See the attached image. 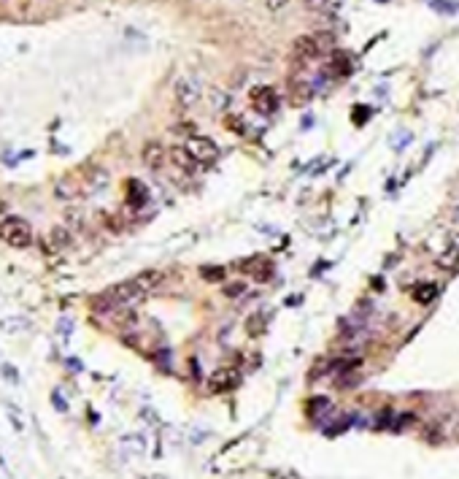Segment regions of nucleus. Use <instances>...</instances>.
Instances as JSON below:
<instances>
[{
	"label": "nucleus",
	"instance_id": "nucleus-14",
	"mask_svg": "<svg viewBox=\"0 0 459 479\" xmlns=\"http://www.w3.org/2000/svg\"><path fill=\"white\" fill-rule=\"evenodd\" d=\"M435 295H437L435 282H422L419 287H413V301L419 303V306H430V303L435 301Z\"/></svg>",
	"mask_w": 459,
	"mask_h": 479
},
{
	"label": "nucleus",
	"instance_id": "nucleus-22",
	"mask_svg": "<svg viewBox=\"0 0 459 479\" xmlns=\"http://www.w3.org/2000/svg\"><path fill=\"white\" fill-rule=\"evenodd\" d=\"M287 3H290V0H265V8H267V11H273V14H276V11H281V8L287 6Z\"/></svg>",
	"mask_w": 459,
	"mask_h": 479
},
{
	"label": "nucleus",
	"instance_id": "nucleus-21",
	"mask_svg": "<svg viewBox=\"0 0 459 479\" xmlns=\"http://www.w3.org/2000/svg\"><path fill=\"white\" fill-rule=\"evenodd\" d=\"M243 290H246V284H243V282H235L233 287H224V295H230V298H235V295H241Z\"/></svg>",
	"mask_w": 459,
	"mask_h": 479
},
{
	"label": "nucleus",
	"instance_id": "nucleus-23",
	"mask_svg": "<svg viewBox=\"0 0 459 479\" xmlns=\"http://www.w3.org/2000/svg\"><path fill=\"white\" fill-rule=\"evenodd\" d=\"M203 277L206 279H222L224 277V271H222V268H203Z\"/></svg>",
	"mask_w": 459,
	"mask_h": 479
},
{
	"label": "nucleus",
	"instance_id": "nucleus-11",
	"mask_svg": "<svg viewBox=\"0 0 459 479\" xmlns=\"http://www.w3.org/2000/svg\"><path fill=\"white\" fill-rule=\"evenodd\" d=\"M111 317H114V323H117V328L119 330H133L138 325V314H135L133 306H117V309L111 311Z\"/></svg>",
	"mask_w": 459,
	"mask_h": 479
},
{
	"label": "nucleus",
	"instance_id": "nucleus-13",
	"mask_svg": "<svg viewBox=\"0 0 459 479\" xmlns=\"http://www.w3.org/2000/svg\"><path fill=\"white\" fill-rule=\"evenodd\" d=\"M135 282L141 284V290H144L146 295L151 293V290H157L162 282H165V274L162 271H154V268H149V271H141L138 277H135Z\"/></svg>",
	"mask_w": 459,
	"mask_h": 479
},
{
	"label": "nucleus",
	"instance_id": "nucleus-18",
	"mask_svg": "<svg viewBox=\"0 0 459 479\" xmlns=\"http://www.w3.org/2000/svg\"><path fill=\"white\" fill-rule=\"evenodd\" d=\"M54 195H57V198H62V201H71V198L78 195V187H73V179H65V181H60V184H57Z\"/></svg>",
	"mask_w": 459,
	"mask_h": 479
},
{
	"label": "nucleus",
	"instance_id": "nucleus-7",
	"mask_svg": "<svg viewBox=\"0 0 459 479\" xmlns=\"http://www.w3.org/2000/svg\"><path fill=\"white\" fill-rule=\"evenodd\" d=\"M141 160H144L146 168H151V171H162L165 160H170V157H168V152H165V147H162V144L149 141V144L144 147V152H141Z\"/></svg>",
	"mask_w": 459,
	"mask_h": 479
},
{
	"label": "nucleus",
	"instance_id": "nucleus-28",
	"mask_svg": "<svg viewBox=\"0 0 459 479\" xmlns=\"http://www.w3.org/2000/svg\"><path fill=\"white\" fill-rule=\"evenodd\" d=\"M0 3H6V0H0Z\"/></svg>",
	"mask_w": 459,
	"mask_h": 479
},
{
	"label": "nucleus",
	"instance_id": "nucleus-2",
	"mask_svg": "<svg viewBox=\"0 0 459 479\" xmlns=\"http://www.w3.org/2000/svg\"><path fill=\"white\" fill-rule=\"evenodd\" d=\"M0 238L8 244V247H17V250H24L33 244V227L24 217H3L0 220Z\"/></svg>",
	"mask_w": 459,
	"mask_h": 479
},
{
	"label": "nucleus",
	"instance_id": "nucleus-26",
	"mask_svg": "<svg viewBox=\"0 0 459 479\" xmlns=\"http://www.w3.org/2000/svg\"><path fill=\"white\" fill-rule=\"evenodd\" d=\"M227 125H230V127H235V130H238V136H241V133H243V122H238V120H227Z\"/></svg>",
	"mask_w": 459,
	"mask_h": 479
},
{
	"label": "nucleus",
	"instance_id": "nucleus-27",
	"mask_svg": "<svg viewBox=\"0 0 459 479\" xmlns=\"http://www.w3.org/2000/svg\"><path fill=\"white\" fill-rule=\"evenodd\" d=\"M454 220H457V222H459V203H457V206H454Z\"/></svg>",
	"mask_w": 459,
	"mask_h": 479
},
{
	"label": "nucleus",
	"instance_id": "nucleus-8",
	"mask_svg": "<svg viewBox=\"0 0 459 479\" xmlns=\"http://www.w3.org/2000/svg\"><path fill=\"white\" fill-rule=\"evenodd\" d=\"M168 157H170V163H173L176 168H181L184 174H197L200 168H206V165H200L192 154L187 152V147H173V149L168 152Z\"/></svg>",
	"mask_w": 459,
	"mask_h": 479
},
{
	"label": "nucleus",
	"instance_id": "nucleus-4",
	"mask_svg": "<svg viewBox=\"0 0 459 479\" xmlns=\"http://www.w3.org/2000/svg\"><path fill=\"white\" fill-rule=\"evenodd\" d=\"M184 147H187V152L192 154L200 165H211V163L219 157V147L208 138V136H190Z\"/></svg>",
	"mask_w": 459,
	"mask_h": 479
},
{
	"label": "nucleus",
	"instance_id": "nucleus-6",
	"mask_svg": "<svg viewBox=\"0 0 459 479\" xmlns=\"http://www.w3.org/2000/svg\"><path fill=\"white\" fill-rule=\"evenodd\" d=\"M73 244V233L65 225H54L47 233V252H62Z\"/></svg>",
	"mask_w": 459,
	"mask_h": 479
},
{
	"label": "nucleus",
	"instance_id": "nucleus-9",
	"mask_svg": "<svg viewBox=\"0 0 459 479\" xmlns=\"http://www.w3.org/2000/svg\"><path fill=\"white\" fill-rule=\"evenodd\" d=\"M251 103H254V108H257V111L270 114V111H276L278 98H276V92H273L270 87H257V90H251Z\"/></svg>",
	"mask_w": 459,
	"mask_h": 479
},
{
	"label": "nucleus",
	"instance_id": "nucleus-10",
	"mask_svg": "<svg viewBox=\"0 0 459 479\" xmlns=\"http://www.w3.org/2000/svg\"><path fill=\"white\" fill-rule=\"evenodd\" d=\"M235 268H241L246 274H254V279H267L273 274V263L265 260V257H251V260H246V263H238Z\"/></svg>",
	"mask_w": 459,
	"mask_h": 479
},
{
	"label": "nucleus",
	"instance_id": "nucleus-1",
	"mask_svg": "<svg viewBox=\"0 0 459 479\" xmlns=\"http://www.w3.org/2000/svg\"><path fill=\"white\" fill-rule=\"evenodd\" d=\"M333 49V35L330 33H311V35H300L292 44V57L297 63H314L324 51Z\"/></svg>",
	"mask_w": 459,
	"mask_h": 479
},
{
	"label": "nucleus",
	"instance_id": "nucleus-16",
	"mask_svg": "<svg viewBox=\"0 0 459 479\" xmlns=\"http://www.w3.org/2000/svg\"><path fill=\"white\" fill-rule=\"evenodd\" d=\"M127 201H130V206H135V209L149 201V193H146V187L141 181H130V198Z\"/></svg>",
	"mask_w": 459,
	"mask_h": 479
},
{
	"label": "nucleus",
	"instance_id": "nucleus-25",
	"mask_svg": "<svg viewBox=\"0 0 459 479\" xmlns=\"http://www.w3.org/2000/svg\"><path fill=\"white\" fill-rule=\"evenodd\" d=\"M449 250H457L459 252V233H449Z\"/></svg>",
	"mask_w": 459,
	"mask_h": 479
},
{
	"label": "nucleus",
	"instance_id": "nucleus-17",
	"mask_svg": "<svg viewBox=\"0 0 459 479\" xmlns=\"http://www.w3.org/2000/svg\"><path fill=\"white\" fill-rule=\"evenodd\" d=\"M437 266H440L443 271H457L459 268V252L457 250H446V252L437 257Z\"/></svg>",
	"mask_w": 459,
	"mask_h": 479
},
{
	"label": "nucleus",
	"instance_id": "nucleus-3",
	"mask_svg": "<svg viewBox=\"0 0 459 479\" xmlns=\"http://www.w3.org/2000/svg\"><path fill=\"white\" fill-rule=\"evenodd\" d=\"M106 295L117 303V306H135V303H141L146 298V293L141 290V284H138L135 279H127V282H119V284H111V287L106 290Z\"/></svg>",
	"mask_w": 459,
	"mask_h": 479
},
{
	"label": "nucleus",
	"instance_id": "nucleus-24",
	"mask_svg": "<svg viewBox=\"0 0 459 479\" xmlns=\"http://www.w3.org/2000/svg\"><path fill=\"white\" fill-rule=\"evenodd\" d=\"M51 401H54V406H57L60 412H65V409H68V404L62 401V396H60V393H54V396H51Z\"/></svg>",
	"mask_w": 459,
	"mask_h": 479
},
{
	"label": "nucleus",
	"instance_id": "nucleus-5",
	"mask_svg": "<svg viewBox=\"0 0 459 479\" xmlns=\"http://www.w3.org/2000/svg\"><path fill=\"white\" fill-rule=\"evenodd\" d=\"M173 95H176V103H178V108H192L194 103L200 101V87L194 84L192 79H178L176 84H173Z\"/></svg>",
	"mask_w": 459,
	"mask_h": 479
},
{
	"label": "nucleus",
	"instance_id": "nucleus-12",
	"mask_svg": "<svg viewBox=\"0 0 459 479\" xmlns=\"http://www.w3.org/2000/svg\"><path fill=\"white\" fill-rule=\"evenodd\" d=\"M235 382H238V377H235V371H233V368H222V371H217V374L211 377L208 390H211V393H224V390L235 387Z\"/></svg>",
	"mask_w": 459,
	"mask_h": 479
},
{
	"label": "nucleus",
	"instance_id": "nucleus-19",
	"mask_svg": "<svg viewBox=\"0 0 459 479\" xmlns=\"http://www.w3.org/2000/svg\"><path fill=\"white\" fill-rule=\"evenodd\" d=\"M443 430H446V439L459 441V412H457V414H451V417L443 423Z\"/></svg>",
	"mask_w": 459,
	"mask_h": 479
},
{
	"label": "nucleus",
	"instance_id": "nucleus-20",
	"mask_svg": "<svg viewBox=\"0 0 459 479\" xmlns=\"http://www.w3.org/2000/svg\"><path fill=\"white\" fill-rule=\"evenodd\" d=\"M338 3L340 0H306V6L314 8V11H335Z\"/></svg>",
	"mask_w": 459,
	"mask_h": 479
},
{
	"label": "nucleus",
	"instance_id": "nucleus-15",
	"mask_svg": "<svg viewBox=\"0 0 459 479\" xmlns=\"http://www.w3.org/2000/svg\"><path fill=\"white\" fill-rule=\"evenodd\" d=\"M314 95V87L308 81H300V84H292V103L294 106H303L306 101H311Z\"/></svg>",
	"mask_w": 459,
	"mask_h": 479
}]
</instances>
